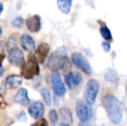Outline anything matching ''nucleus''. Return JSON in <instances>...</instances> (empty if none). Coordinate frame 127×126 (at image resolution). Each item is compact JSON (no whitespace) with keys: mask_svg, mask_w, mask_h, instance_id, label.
<instances>
[{"mask_svg":"<svg viewBox=\"0 0 127 126\" xmlns=\"http://www.w3.org/2000/svg\"><path fill=\"white\" fill-rule=\"evenodd\" d=\"M8 59L10 63L12 66H20L21 64H23L24 62V55L23 51L21 50L18 48H15V49H11V50L9 52V56Z\"/></svg>","mask_w":127,"mask_h":126,"instance_id":"1a4fd4ad","label":"nucleus"},{"mask_svg":"<svg viewBox=\"0 0 127 126\" xmlns=\"http://www.w3.org/2000/svg\"><path fill=\"white\" fill-rule=\"evenodd\" d=\"M39 66L34 57H30L27 61H24L21 67V74L27 79H33L39 74Z\"/></svg>","mask_w":127,"mask_h":126,"instance_id":"f03ea898","label":"nucleus"},{"mask_svg":"<svg viewBox=\"0 0 127 126\" xmlns=\"http://www.w3.org/2000/svg\"><path fill=\"white\" fill-rule=\"evenodd\" d=\"M60 115L62 118V123L67 124L70 125L73 123V116L71 111L67 107H62L60 109Z\"/></svg>","mask_w":127,"mask_h":126,"instance_id":"dca6fc26","label":"nucleus"},{"mask_svg":"<svg viewBox=\"0 0 127 126\" xmlns=\"http://www.w3.org/2000/svg\"><path fill=\"white\" fill-rule=\"evenodd\" d=\"M67 54V49L65 47H61L57 49L55 52L52 53V54L49 56L48 67L49 69H51L54 72H56L58 70V61L62 56H65Z\"/></svg>","mask_w":127,"mask_h":126,"instance_id":"0eeeda50","label":"nucleus"},{"mask_svg":"<svg viewBox=\"0 0 127 126\" xmlns=\"http://www.w3.org/2000/svg\"><path fill=\"white\" fill-rule=\"evenodd\" d=\"M2 34H3V30H2V28H1V26H0V36L2 35Z\"/></svg>","mask_w":127,"mask_h":126,"instance_id":"72a5a7b5","label":"nucleus"},{"mask_svg":"<svg viewBox=\"0 0 127 126\" xmlns=\"http://www.w3.org/2000/svg\"><path fill=\"white\" fill-rule=\"evenodd\" d=\"M103 106L109 119L114 125H119L122 121L123 113L121 102L112 94H107L103 99Z\"/></svg>","mask_w":127,"mask_h":126,"instance_id":"f257e3e1","label":"nucleus"},{"mask_svg":"<svg viewBox=\"0 0 127 126\" xmlns=\"http://www.w3.org/2000/svg\"><path fill=\"white\" fill-rule=\"evenodd\" d=\"M41 94H42V99H43L44 102L46 103V104L50 105L51 104V95H50V92L49 91V89H48V88H42V91H41Z\"/></svg>","mask_w":127,"mask_h":126,"instance_id":"4be33fe9","label":"nucleus"},{"mask_svg":"<svg viewBox=\"0 0 127 126\" xmlns=\"http://www.w3.org/2000/svg\"><path fill=\"white\" fill-rule=\"evenodd\" d=\"M14 101L17 104H23V105H27L29 104V97H28V92L25 88H21L17 92V95L14 98Z\"/></svg>","mask_w":127,"mask_h":126,"instance_id":"2eb2a0df","label":"nucleus"},{"mask_svg":"<svg viewBox=\"0 0 127 126\" xmlns=\"http://www.w3.org/2000/svg\"><path fill=\"white\" fill-rule=\"evenodd\" d=\"M3 59H4V55L0 54V65H2V61H3Z\"/></svg>","mask_w":127,"mask_h":126,"instance_id":"7c9ffc66","label":"nucleus"},{"mask_svg":"<svg viewBox=\"0 0 127 126\" xmlns=\"http://www.w3.org/2000/svg\"><path fill=\"white\" fill-rule=\"evenodd\" d=\"M20 43L22 48L26 51H33L35 49V43L34 39L32 38L31 35H28V34H24L21 36L20 38Z\"/></svg>","mask_w":127,"mask_h":126,"instance_id":"f8f14e48","label":"nucleus"},{"mask_svg":"<svg viewBox=\"0 0 127 126\" xmlns=\"http://www.w3.org/2000/svg\"><path fill=\"white\" fill-rule=\"evenodd\" d=\"M102 47H103L104 50H105V52H109L110 49H111V46L108 42H102Z\"/></svg>","mask_w":127,"mask_h":126,"instance_id":"cd10ccee","label":"nucleus"},{"mask_svg":"<svg viewBox=\"0 0 127 126\" xmlns=\"http://www.w3.org/2000/svg\"><path fill=\"white\" fill-rule=\"evenodd\" d=\"M12 25L16 28H21L23 25V18L22 17H16L12 22Z\"/></svg>","mask_w":127,"mask_h":126,"instance_id":"b1692460","label":"nucleus"},{"mask_svg":"<svg viewBox=\"0 0 127 126\" xmlns=\"http://www.w3.org/2000/svg\"><path fill=\"white\" fill-rule=\"evenodd\" d=\"M99 33H100L101 36L105 39V41H112V36L111 31L106 26H100L99 28Z\"/></svg>","mask_w":127,"mask_h":126,"instance_id":"aec40b11","label":"nucleus"},{"mask_svg":"<svg viewBox=\"0 0 127 126\" xmlns=\"http://www.w3.org/2000/svg\"><path fill=\"white\" fill-rule=\"evenodd\" d=\"M71 60H72L73 64L79 69L83 71L86 74L90 75L92 74V67L90 64L80 53H74L71 56Z\"/></svg>","mask_w":127,"mask_h":126,"instance_id":"39448f33","label":"nucleus"},{"mask_svg":"<svg viewBox=\"0 0 127 126\" xmlns=\"http://www.w3.org/2000/svg\"><path fill=\"white\" fill-rule=\"evenodd\" d=\"M126 109H127V97L126 99Z\"/></svg>","mask_w":127,"mask_h":126,"instance_id":"f704fd0d","label":"nucleus"},{"mask_svg":"<svg viewBox=\"0 0 127 126\" xmlns=\"http://www.w3.org/2000/svg\"><path fill=\"white\" fill-rule=\"evenodd\" d=\"M59 126H70L69 125H67V124H64V123H62Z\"/></svg>","mask_w":127,"mask_h":126,"instance_id":"473e14b6","label":"nucleus"},{"mask_svg":"<svg viewBox=\"0 0 127 126\" xmlns=\"http://www.w3.org/2000/svg\"><path fill=\"white\" fill-rule=\"evenodd\" d=\"M49 121L52 126H56V125L58 124L59 121V117H58V113L55 110L52 109L49 111Z\"/></svg>","mask_w":127,"mask_h":126,"instance_id":"412c9836","label":"nucleus"},{"mask_svg":"<svg viewBox=\"0 0 127 126\" xmlns=\"http://www.w3.org/2000/svg\"><path fill=\"white\" fill-rule=\"evenodd\" d=\"M51 85L52 88L54 90V93L59 97H62L66 94V87L62 79L60 74L57 72H55L51 76Z\"/></svg>","mask_w":127,"mask_h":126,"instance_id":"423d86ee","label":"nucleus"},{"mask_svg":"<svg viewBox=\"0 0 127 126\" xmlns=\"http://www.w3.org/2000/svg\"><path fill=\"white\" fill-rule=\"evenodd\" d=\"M82 76L79 72H69L65 75V82L69 89H74L80 84Z\"/></svg>","mask_w":127,"mask_h":126,"instance_id":"6e6552de","label":"nucleus"},{"mask_svg":"<svg viewBox=\"0 0 127 126\" xmlns=\"http://www.w3.org/2000/svg\"><path fill=\"white\" fill-rule=\"evenodd\" d=\"M76 114L81 122H87L93 114L92 106L86 101L80 100L76 104Z\"/></svg>","mask_w":127,"mask_h":126,"instance_id":"20e7f679","label":"nucleus"},{"mask_svg":"<svg viewBox=\"0 0 127 126\" xmlns=\"http://www.w3.org/2000/svg\"><path fill=\"white\" fill-rule=\"evenodd\" d=\"M99 90V84L96 79H89L86 86V90L84 93V99L85 101L90 105L94 104L96 101L98 93Z\"/></svg>","mask_w":127,"mask_h":126,"instance_id":"7ed1b4c3","label":"nucleus"},{"mask_svg":"<svg viewBox=\"0 0 127 126\" xmlns=\"http://www.w3.org/2000/svg\"><path fill=\"white\" fill-rule=\"evenodd\" d=\"M50 50V46L46 42H42L38 46L35 54V59L40 63H43Z\"/></svg>","mask_w":127,"mask_h":126,"instance_id":"9b49d317","label":"nucleus"},{"mask_svg":"<svg viewBox=\"0 0 127 126\" xmlns=\"http://www.w3.org/2000/svg\"><path fill=\"white\" fill-rule=\"evenodd\" d=\"M105 79L107 81L111 83H115L118 80V75L117 73L113 69H107L106 72L105 73Z\"/></svg>","mask_w":127,"mask_h":126,"instance_id":"6ab92c4d","label":"nucleus"},{"mask_svg":"<svg viewBox=\"0 0 127 126\" xmlns=\"http://www.w3.org/2000/svg\"><path fill=\"white\" fill-rule=\"evenodd\" d=\"M78 126H92V125L88 122H80Z\"/></svg>","mask_w":127,"mask_h":126,"instance_id":"c85d7f7f","label":"nucleus"},{"mask_svg":"<svg viewBox=\"0 0 127 126\" xmlns=\"http://www.w3.org/2000/svg\"><path fill=\"white\" fill-rule=\"evenodd\" d=\"M27 29L30 32H37L41 29V19L38 16H33L26 20Z\"/></svg>","mask_w":127,"mask_h":126,"instance_id":"ddd939ff","label":"nucleus"},{"mask_svg":"<svg viewBox=\"0 0 127 126\" xmlns=\"http://www.w3.org/2000/svg\"><path fill=\"white\" fill-rule=\"evenodd\" d=\"M3 73H4V68L3 67V66L0 65V77H1V76H3Z\"/></svg>","mask_w":127,"mask_h":126,"instance_id":"c756f323","label":"nucleus"},{"mask_svg":"<svg viewBox=\"0 0 127 126\" xmlns=\"http://www.w3.org/2000/svg\"><path fill=\"white\" fill-rule=\"evenodd\" d=\"M17 48V42H16V39L14 38H10V40L8 41V43H7V49L10 52L11 49Z\"/></svg>","mask_w":127,"mask_h":126,"instance_id":"5701e85b","label":"nucleus"},{"mask_svg":"<svg viewBox=\"0 0 127 126\" xmlns=\"http://www.w3.org/2000/svg\"><path fill=\"white\" fill-rule=\"evenodd\" d=\"M28 111L30 117H32L34 119H40L43 116L44 111H45V107H44V104L42 102L36 101V102H34L29 107Z\"/></svg>","mask_w":127,"mask_h":126,"instance_id":"9d476101","label":"nucleus"},{"mask_svg":"<svg viewBox=\"0 0 127 126\" xmlns=\"http://www.w3.org/2000/svg\"><path fill=\"white\" fill-rule=\"evenodd\" d=\"M3 3L0 2V14H1V12L3 11Z\"/></svg>","mask_w":127,"mask_h":126,"instance_id":"2f4dec72","label":"nucleus"},{"mask_svg":"<svg viewBox=\"0 0 127 126\" xmlns=\"http://www.w3.org/2000/svg\"><path fill=\"white\" fill-rule=\"evenodd\" d=\"M73 0H57L58 8L62 13L67 14L70 11Z\"/></svg>","mask_w":127,"mask_h":126,"instance_id":"f3484780","label":"nucleus"},{"mask_svg":"<svg viewBox=\"0 0 127 126\" xmlns=\"http://www.w3.org/2000/svg\"><path fill=\"white\" fill-rule=\"evenodd\" d=\"M58 68L62 69V71H67L71 68V63L67 55L62 56L58 61Z\"/></svg>","mask_w":127,"mask_h":126,"instance_id":"a211bd4d","label":"nucleus"},{"mask_svg":"<svg viewBox=\"0 0 127 126\" xmlns=\"http://www.w3.org/2000/svg\"><path fill=\"white\" fill-rule=\"evenodd\" d=\"M22 77L18 75H15V74H11V75L8 76L5 79V85L8 88L10 89H15L20 86L22 84Z\"/></svg>","mask_w":127,"mask_h":126,"instance_id":"4468645a","label":"nucleus"},{"mask_svg":"<svg viewBox=\"0 0 127 126\" xmlns=\"http://www.w3.org/2000/svg\"><path fill=\"white\" fill-rule=\"evenodd\" d=\"M31 126H49V124H48L47 120L45 118H40L35 123H34Z\"/></svg>","mask_w":127,"mask_h":126,"instance_id":"393cba45","label":"nucleus"},{"mask_svg":"<svg viewBox=\"0 0 127 126\" xmlns=\"http://www.w3.org/2000/svg\"><path fill=\"white\" fill-rule=\"evenodd\" d=\"M26 119H27V117H26V114H25V112H24V111L20 112L18 116H17V120H19V121L25 122Z\"/></svg>","mask_w":127,"mask_h":126,"instance_id":"a878e982","label":"nucleus"},{"mask_svg":"<svg viewBox=\"0 0 127 126\" xmlns=\"http://www.w3.org/2000/svg\"><path fill=\"white\" fill-rule=\"evenodd\" d=\"M6 106H7V103L5 102L3 96L0 95V109H4Z\"/></svg>","mask_w":127,"mask_h":126,"instance_id":"bb28decb","label":"nucleus"}]
</instances>
